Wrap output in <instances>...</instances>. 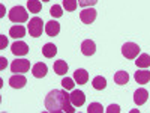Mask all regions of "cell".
Returning <instances> with one entry per match:
<instances>
[{"label": "cell", "instance_id": "6da1fadb", "mask_svg": "<svg viewBox=\"0 0 150 113\" xmlns=\"http://www.w3.org/2000/svg\"><path fill=\"white\" fill-rule=\"evenodd\" d=\"M75 106L71 103V95L66 91L54 89L45 98V109L50 113H74Z\"/></svg>", "mask_w": 150, "mask_h": 113}, {"label": "cell", "instance_id": "7a4b0ae2", "mask_svg": "<svg viewBox=\"0 0 150 113\" xmlns=\"http://www.w3.org/2000/svg\"><path fill=\"white\" fill-rule=\"evenodd\" d=\"M9 20L12 23H24L29 20V12L26 11V8L23 6H14L9 11Z\"/></svg>", "mask_w": 150, "mask_h": 113}, {"label": "cell", "instance_id": "3957f363", "mask_svg": "<svg viewBox=\"0 0 150 113\" xmlns=\"http://www.w3.org/2000/svg\"><path fill=\"white\" fill-rule=\"evenodd\" d=\"M140 47L138 44H135V42H126V44H123L122 47V54L126 57V59H137L140 54Z\"/></svg>", "mask_w": 150, "mask_h": 113}, {"label": "cell", "instance_id": "277c9868", "mask_svg": "<svg viewBox=\"0 0 150 113\" xmlns=\"http://www.w3.org/2000/svg\"><path fill=\"white\" fill-rule=\"evenodd\" d=\"M27 29H29L30 36H33V38H39V36L42 35V30H44V23H42V20H41L39 17H35V18L30 20Z\"/></svg>", "mask_w": 150, "mask_h": 113}, {"label": "cell", "instance_id": "5b68a950", "mask_svg": "<svg viewBox=\"0 0 150 113\" xmlns=\"http://www.w3.org/2000/svg\"><path fill=\"white\" fill-rule=\"evenodd\" d=\"M30 69V60L27 59H17L11 64V71L15 74H23Z\"/></svg>", "mask_w": 150, "mask_h": 113}, {"label": "cell", "instance_id": "8992f818", "mask_svg": "<svg viewBox=\"0 0 150 113\" xmlns=\"http://www.w3.org/2000/svg\"><path fill=\"white\" fill-rule=\"evenodd\" d=\"M98 17V11L93 9V8H86L80 12V20L84 23V24H92Z\"/></svg>", "mask_w": 150, "mask_h": 113}, {"label": "cell", "instance_id": "52a82bcc", "mask_svg": "<svg viewBox=\"0 0 150 113\" xmlns=\"http://www.w3.org/2000/svg\"><path fill=\"white\" fill-rule=\"evenodd\" d=\"M11 51L15 56H26L29 53V45L23 41H15L11 45Z\"/></svg>", "mask_w": 150, "mask_h": 113}, {"label": "cell", "instance_id": "ba28073f", "mask_svg": "<svg viewBox=\"0 0 150 113\" xmlns=\"http://www.w3.org/2000/svg\"><path fill=\"white\" fill-rule=\"evenodd\" d=\"M26 83H27V79L24 77L23 74H14L9 79V84L14 87V89H21V87L26 86Z\"/></svg>", "mask_w": 150, "mask_h": 113}, {"label": "cell", "instance_id": "9c48e42d", "mask_svg": "<svg viewBox=\"0 0 150 113\" xmlns=\"http://www.w3.org/2000/svg\"><path fill=\"white\" fill-rule=\"evenodd\" d=\"M71 103L75 106V107H81L84 103H86V95L83 91H78V89H75L72 91L71 94Z\"/></svg>", "mask_w": 150, "mask_h": 113}, {"label": "cell", "instance_id": "30bf717a", "mask_svg": "<svg viewBox=\"0 0 150 113\" xmlns=\"http://www.w3.org/2000/svg\"><path fill=\"white\" fill-rule=\"evenodd\" d=\"M147 99H149V92L146 91V89H137L135 91V94H134V103L137 104V106H143V104H146L147 103Z\"/></svg>", "mask_w": 150, "mask_h": 113}, {"label": "cell", "instance_id": "8fae6325", "mask_svg": "<svg viewBox=\"0 0 150 113\" xmlns=\"http://www.w3.org/2000/svg\"><path fill=\"white\" fill-rule=\"evenodd\" d=\"M95 51H96V44H95L92 39L83 41V44H81V53H83L84 56H93Z\"/></svg>", "mask_w": 150, "mask_h": 113}, {"label": "cell", "instance_id": "7c38bea8", "mask_svg": "<svg viewBox=\"0 0 150 113\" xmlns=\"http://www.w3.org/2000/svg\"><path fill=\"white\" fill-rule=\"evenodd\" d=\"M47 71H48V67L45 64H42V62H38V64L33 65L32 68V74L35 75L36 79H42L47 75Z\"/></svg>", "mask_w": 150, "mask_h": 113}, {"label": "cell", "instance_id": "4fadbf2b", "mask_svg": "<svg viewBox=\"0 0 150 113\" xmlns=\"http://www.w3.org/2000/svg\"><path fill=\"white\" fill-rule=\"evenodd\" d=\"M45 32L48 36H57L60 33V24L56 20H51L45 24Z\"/></svg>", "mask_w": 150, "mask_h": 113}, {"label": "cell", "instance_id": "5bb4252c", "mask_svg": "<svg viewBox=\"0 0 150 113\" xmlns=\"http://www.w3.org/2000/svg\"><path fill=\"white\" fill-rule=\"evenodd\" d=\"M134 79H135V82L138 83V84H146V83L150 82V71H147V69L137 71L134 74Z\"/></svg>", "mask_w": 150, "mask_h": 113}, {"label": "cell", "instance_id": "9a60e30c", "mask_svg": "<svg viewBox=\"0 0 150 113\" xmlns=\"http://www.w3.org/2000/svg\"><path fill=\"white\" fill-rule=\"evenodd\" d=\"M74 80L77 82L78 84H86L87 80H89V72H87L86 69H83V68L75 69V72H74Z\"/></svg>", "mask_w": 150, "mask_h": 113}, {"label": "cell", "instance_id": "2e32d148", "mask_svg": "<svg viewBox=\"0 0 150 113\" xmlns=\"http://www.w3.org/2000/svg\"><path fill=\"white\" fill-rule=\"evenodd\" d=\"M9 35L14 38V39H20V38L26 36V29H24L21 24H17V26H12V27H11Z\"/></svg>", "mask_w": 150, "mask_h": 113}, {"label": "cell", "instance_id": "e0dca14e", "mask_svg": "<svg viewBox=\"0 0 150 113\" xmlns=\"http://www.w3.org/2000/svg\"><path fill=\"white\" fill-rule=\"evenodd\" d=\"M56 53H57V47H56L54 44H51V42H48V44H45V45L42 47V54H44L45 57H48V59L54 57Z\"/></svg>", "mask_w": 150, "mask_h": 113}, {"label": "cell", "instance_id": "ac0fdd59", "mask_svg": "<svg viewBox=\"0 0 150 113\" xmlns=\"http://www.w3.org/2000/svg\"><path fill=\"white\" fill-rule=\"evenodd\" d=\"M114 82H116L117 84H120V86L128 84V82H129V74H128L126 71H117V72L114 74Z\"/></svg>", "mask_w": 150, "mask_h": 113}, {"label": "cell", "instance_id": "d6986e66", "mask_svg": "<svg viewBox=\"0 0 150 113\" xmlns=\"http://www.w3.org/2000/svg\"><path fill=\"white\" fill-rule=\"evenodd\" d=\"M53 68H54V72L59 75H65L68 72V64L65 60H56Z\"/></svg>", "mask_w": 150, "mask_h": 113}, {"label": "cell", "instance_id": "ffe728a7", "mask_svg": "<svg viewBox=\"0 0 150 113\" xmlns=\"http://www.w3.org/2000/svg\"><path fill=\"white\" fill-rule=\"evenodd\" d=\"M135 64H137V67H138V68H149L150 67V56L147 53L140 54L138 57H137Z\"/></svg>", "mask_w": 150, "mask_h": 113}, {"label": "cell", "instance_id": "44dd1931", "mask_svg": "<svg viewBox=\"0 0 150 113\" xmlns=\"http://www.w3.org/2000/svg\"><path fill=\"white\" fill-rule=\"evenodd\" d=\"M27 9L32 14H39L42 9V3L41 0H27Z\"/></svg>", "mask_w": 150, "mask_h": 113}, {"label": "cell", "instance_id": "7402d4cb", "mask_svg": "<svg viewBox=\"0 0 150 113\" xmlns=\"http://www.w3.org/2000/svg\"><path fill=\"white\" fill-rule=\"evenodd\" d=\"M93 87L96 91H102V89H105L107 87V80H105V77H102V75H96V77L93 79Z\"/></svg>", "mask_w": 150, "mask_h": 113}, {"label": "cell", "instance_id": "603a6c76", "mask_svg": "<svg viewBox=\"0 0 150 113\" xmlns=\"http://www.w3.org/2000/svg\"><path fill=\"white\" fill-rule=\"evenodd\" d=\"M77 6H78L77 0H63V9H66L69 12L75 11V9H77Z\"/></svg>", "mask_w": 150, "mask_h": 113}, {"label": "cell", "instance_id": "cb8c5ba5", "mask_svg": "<svg viewBox=\"0 0 150 113\" xmlns=\"http://www.w3.org/2000/svg\"><path fill=\"white\" fill-rule=\"evenodd\" d=\"M50 14H51V17H54V18H60L62 15H63V8L59 6V5H54V6H51V9H50Z\"/></svg>", "mask_w": 150, "mask_h": 113}, {"label": "cell", "instance_id": "d4e9b609", "mask_svg": "<svg viewBox=\"0 0 150 113\" xmlns=\"http://www.w3.org/2000/svg\"><path fill=\"white\" fill-rule=\"evenodd\" d=\"M102 112H104V107L99 103H92L89 109H87V113H102Z\"/></svg>", "mask_w": 150, "mask_h": 113}, {"label": "cell", "instance_id": "484cf974", "mask_svg": "<svg viewBox=\"0 0 150 113\" xmlns=\"http://www.w3.org/2000/svg\"><path fill=\"white\" fill-rule=\"evenodd\" d=\"M74 79H69V77H65L63 80H62V86H63V89H66V91H71V89H74Z\"/></svg>", "mask_w": 150, "mask_h": 113}, {"label": "cell", "instance_id": "4316f807", "mask_svg": "<svg viewBox=\"0 0 150 113\" xmlns=\"http://www.w3.org/2000/svg\"><path fill=\"white\" fill-rule=\"evenodd\" d=\"M98 3V0H78V5L84 6V8H89V6H93Z\"/></svg>", "mask_w": 150, "mask_h": 113}, {"label": "cell", "instance_id": "83f0119b", "mask_svg": "<svg viewBox=\"0 0 150 113\" xmlns=\"http://www.w3.org/2000/svg\"><path fill=\"white\" fill-rule=\"evenodd\" d=\"M120 112V107L117 104H111L108 109H107V113H119Z\"/></svg>", "mask_w": 150, "mask_h": 113}, {"label": "cell", "instance_id": "f1b7e54d", "mask_svg": "<svg viewBox=\"0 0 150 113\" xmlns=\"http://www.w3.org/2000/svg\"><path fill=\"white\" fill-rule=\"evenodd\" d=\"M8 45V39H6V36L5 35H0V50H5Z\"/></svg>", "mask_w": 150, "mask_h": 113}, {"label": "cell", "instance_id": "f546056e", "mask_svg": "<svg viewBox=\"0 0 150 113\" xmlns=\"http://www.w3.org/2000/svg\"><path fill=\"white\" fill-rule=\"evenodd\" d=\"M8 65V62H6V57H0V69H5Z\"/></svg>", "mask_w": 150, "mask_h": 113}, {"label": "cell", "instance_id": "4dcf8cb0", "mask_svg": "<svg viewBox=\"0 0 150 113\" xmlns=\"http://www.w3.org/2000/svg\"><path fill=\"white\" fill-rule=\"evenodd\" d=\"M42 2H50V0H42Z\"/></svg>", "mask_w": 150, "mask_h": 113}]
</instances>
